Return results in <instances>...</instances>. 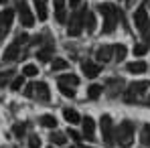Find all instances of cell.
Segmentation results:
<instances>
[{"label": "cell", "mask_w": 150, "mask_h": 148, "mask_svg": "<svg viewBox=\"0 0 150 148\" xmlns=\"http://www.w3.org/2000/svg\"><path fill=\"white\" fill-rule=\"evenodd\" d=\"M146 51H148V45L140 43V45H136V47H134V55H138V57H140V55H144Z\"/></svg>", "instance_id": "obj_33"}, {"label": "cell", "mask_w": 150, "mask_h": 148, "mask_svg": "<svg viewBox=\"0 0 150 148\" xmlns=\"http://www.w3.org/2000/svg\"><path fill=\"white\" fill-rule=\"evenodd\" d=\"M126 69H128L130 73H144V71H146V63H144V61H132V63L126 65Z\"/></svg>", "instance_id": "obj_16"}, {"label": "cell", "mask_w": 150, "mask_h": 148, "mask_svg": "<svg viewBox=\"0 0 150 148\" xmlns=\"http://www.w3.org/2000/svg\"><path fill=\"white\" fill-rule=\"evenodd\" d=\"M16 8H18L21 25L23 26H33L35 25V16H33V12H30V8H28V4H26L25 0H18V2H16Z\"/></svg>", "instance_id": "obj_7"}, {"label": "cell", "mask_w": 150, "mask_h": 148, "mask_svg": "<svg viewBox=\"0 0 150 148\" xmlns=\"http://www.w3.org/2000/svg\"><path fill=\"white\" fill-rule=\"evenodd\" d=\"M51 69L57 73V71H65V69H69V63L65 61V59H55L53 63H51Z\"/></svg>", "instance_id": "obj_21"}, {"label": "cell", "mask_w": 150, "mask_h": 148, "mask_svg": "<svg viewBox=\"0 0 150 148\" xmlns=\"http://www.w3.org/2000/svg\"><path fill=\"white\" fill-rule=\"evenodd\" d=\"M114 57L118 59V61H122L126 57V47L124 45H116V51H114Z\"/></svg>", "instance_id": "obj_29"}, {"label": "cell", "mask_w": 150, "mask_h": 148, "mask_svg": "<svg viewBox=\"0 0 150 148\" xmlns=\"http://www.w3.org/2000/svg\"><path fill=\"white\" fill-rule=\"evenodd\" d=\"M12 130H14L16 138H23V136H25V132H26V126H25V124H16V126H14Z\"/></svg>", "instance_id": "obj_31"}, {"label": "cell", "mask_w": 150, "mask_h": 148, "mask_svg": "<svg viewBox=\"0 0 150 148\" xmlns=\"http://www.w3.org/2000/svg\"><path fill=\"white\" fill-rule=\"evenodd\" d=\"M100 126H101V136H103L105 146H114V136H116V130H114V122H112V118H110L108 114H105V116H101Z\"/></svg>", "instance_id": "obj_4"}, {"label": "cell", "mask_w": 150, "mask_h": 148, "mask_svg": "<svg viewBox=\"0 0 150 148\" xmlns=\"http://www.w3.org/2000/svg\"><path fill=\"white\" fill-rule=\"evenodd\" d=\"M39 122L43 124L45 128H55V126H57V120H55V116H51V114H45V116H41V118H39Z\"/></svg>", "instance_id": "obj_23"}, {"label": "cell", "mask_w": 150, "mask_h": 148, "mask_svg": "<svg viewBox=\"0 0 150 148\" xmlns=\"http://www.w3.org/2000/svg\"><path fill=\"white\" fill-rule=\"evenodd\" d=\"M63 116H65V120L71 124V126H73V124H79V122H81V116H79L75 110H71V108H65V110H63Z\"/></svg>", "instance_id": "obj_15"}, {"label": "cell", "mask_w": 150, "mask_h": 148, "mask_svg": "<svg viewBox=\"0 0 150 148\" xmlns=\"http://www.w3.org/2000/svg\"><path fill=\"white\" fill-rule=\"evenodd\" d=\"M53 10H55V18L57 23H65L67 21V8H65V0H53Z\"/></svg>", "instance_id": "obj_12"}, {"label": "cell", "mask_w": 150, "mask_h": 148, "mask_svg": "<svg viewBox=\"0 0 150 148\" xmlns=\"http://www.w3.org/2000/svg\"><path fill=\"white\" fill-rule=\"evenodd\" d=\"M148 103H150V96H148Z\"/></svg>", "instance_id": "obj_37"}, {"label": "cell", "mask_w": 150, "mask_h": 148, "mask_svg": "<svg viewBox=\"0 0 150 148\" xmlns=\"http://www.w3.org/2000/svg\"><path fill=\"white\" fill-rule=\"evenodd\" d=\"M12 21H14V12H12L10 8H6V10L0 12V45H2L4 37L8 35V30H10V26H12Z\"/></svg>", "instance_id": "obj_6"}, {"label": "cell", "mask_w": 150, "mask_h": 148, "mask_svg": "<svg viewBox=\"0 0 150 148\" xmlns=\"http://www.w3.org/2000/svg\"><path fill=\"white\" fill-rule=\"evenodd\" d=\"M37 73H39L37 65H25V67H23V75H25V77H35Z\"/></svg>", "instance_id": "obj_27"}, {"label": "cell", "mask_w": 150, "mask_h": 148, "mask_svg": "<svg viewBox=\"0 0 150 148\" xmlns=\"http://www.w3.org/2000/svg\"><path fill=\"white\" fill-rule=\"evenodd\" d=\"M101 96V87L100 85H91V87H87V98L89 99H98Z\"/></svg>", "instance_id": "obj_26"}, {"label": "cell", "mask_w": 150, "mask_h": 148, "mask_svg": "<svg viewBox=\"0 0 150 148\" xmlns=\"http://www.w3.org/2000/svg\"><path fill=\"white\" fill-rule=\"evenodd\" d=\"M150 87V81H134V83H130L128 85V89H126L124 98L126 101H140V98L146 93V89Z\"/></svg>", "instance_id": "obj_3"}, {"label": "cell", "mask_w": 150, "mask_h": 148, "mask_svg": "<svg viewBox=\"0 0 150 148\" xmlns=\"http://www.w3.org/2000/svg\"><path fill=\"white\" fill-rule=\"evenodd\" d=\"M83 26H85L89 33H93V30H96V16H93L91 12H87V14H85V18H83Z\"/></svg>", "instance_id": "obj_22"}, {"label": "cell", "mask_w": 150, "mask_h": 148, "mask_svg": "<svg viewBox=\"0 0 150 148\" xmlns=\"http://www.w3.org/2000/svg\"><path fill=\"white\" fill-rule=\"evenodd\" d=\"M79 2H81V0H69V4H71V6H77Z\"/></svg>", "instance_id": "obj_35"}, {"label": "cell", "mask_w": 150, "mask_h": 148, "mask_svg": "<svg viewBox=\"0 0 150 148\" xmlns=\"http://www.w3.org/2000/svg\"><path fill=\"white\" fill-rule=\"evenodd\" d=\"M18 55H21V43H18V41H14L12 45H8L6 51H4V59H6V61H16Z\"/></svg>", "instance_id": "obj_13"}, {"label": "cell", "mask_w": 150, "mask_h": 148, "mask_svg": "<svg viewBox=\"0 0 150 148\" xmlns=\"http://www.w3.org/2000/svg\"><path fill=\"white\" fill-rule=\"evenodd\" d=\"M51 55H53V47L51 45H47V47H43V49L37 53V57H39V61H43V63H47L51 59Z\"/></svg>", "instance_id": "obj_20"}, {"label": "cell", "mask_w": 150, "mask_h": 148, "mask_svg": "<svg viewBox=\"0 0 150 148\" xmlns=\"http://www.w3.org/2000/svg\"><path fill=\"white\" fill-rule=\"evenodd\" d=\"M114 51H116V45H105V47H100V49H98L96 57H98L100 63H108V61H112Z\"/></svg>", "instance_id": "obj_10"}, {"label": "cell", "mask_w": 150, "mask_h": 148, "mask_svg": "<svg viewBox=\"0 0 150 148\" xmlns=\"http://www.w3.org/2000/svg\"><path fill=\"white\" fill-rule=\"evenodd\" d=\"M134 25H136V28L142 35H148L150 33V16H148V10L146 8H138L134 12Z\"/></svg>", "instance_id": "obj_5"}, {"label": "cell", "mask_w": 150, "mask_h": 148, "mask_svg": "<svg viewBox=\"0 0 150 148\" xmlns=\"http://www.w3.org/2000/svg\"><path fill=\"white\" fill-rule=\"evenodd\" d=\"M30 98H37L39 101H49L51 99V91H49V85L47 83H33V96Z\"/></svg>", "instance_id": "obj_9"}, {"label": "cell", "mask_w": 150, "mask_h": 148, "mask_svg": "<svg viewBox=\"0 0 150 148\" xmlns=\"http://www.w3.org/2000/svg\"><path fill=\"white\" fill-rule=\"evenodd\" d=\"M23 85H25V77H23V75H21V77H14V79H12V89H14V91H18V89H21Z\"/></svg>", "instance_id": "obj_30"}, {"label": "cell", "mask_w": 150, "mask_h": 148, "mask_svg": "<svg viewBox=\"0 0 150 148\" xmlns=\"http://www.w3.org/2000/svg\"><path fill=\"white\" fill-rule=\"evenodd\" d=\"M81 124H83V136H85L87 140H96V122H93L89 116H85V118L81 120Z\"/></svg>", "instance_id": "obj_11"}, {"label": "cell", "mask_w": 150, "mask_h": 148, "mask_svg": "<svg viewBox=\"0 0 150 148\" xmlns=\"http://www.w3.org/2000/svg\"><path fill=\"white\" fill-rule=\"evenodd\" d=\"M116 142L122 148H130L132 142H134V124L132 122H122L116 130Z\"/></svg>", "instance_id": "obj_2"}, {"label": "cell", "mask_w": 150, "mask_h": 148, "mask_svg": "<svg viewBox=\"0 0 150 148\" xmlns=\"http://www.w3.org/2000/svg\"><path fill=\"white\" fill-rule=\"evenodd\" d=\"M12 79H14V71H12V69H8V71H2V73H0V85L4 87V85H6V83H10Z\"/></svg>", "instance_id": "obj_24"}, {"label": "cell", "mask_w": 150, "mask_h": 148, "mask_svg": "<svg viewBox=\"0 0 150 148\" xmlns=\"http://www.w3.org/2000/svg\"><path fill=\"white\" fill-rule=\"evenodd\" d=\"M98 10H100V14L103 16V33H105V35H112V33L116 30L118 21L122 18L120 8H116L114 4H100Z\"/></svg>", "instance_id": "obj_1"}, {"label": "cell", "mask_w": 150, "mask_h": 148, "mask_svg": "<svg viewBox=\"0 0 150 148\" xmlns=\"http://www.w3.org/2000/svg\"><path fill=\"white\" fill-rule=\"evenodd\" d=\"M81 69H83V73L87 75V77H98V75L101 73V67L96 65V63H91V61H85V63L81 65Z\"/></svg>", "instance_id": "obj_14"}, {"label": "cell", "mask_w": 150, "mask_h": 148, "mask_svg": "<svg viewBox=\"0 0 150 148\" xmlns=\"http://www.w3.org/2000/svg\"><path fill=\"white\" fill-rule=\"evenodd\" d=\"M85 14H87V10H81V12H77V14L73 16L71 25L67 26V35H69V37H77V35H81V30H83V18H85Z\"/></svg>", "instance_id": "obj_8"}, {"label": "cell", "mask_w": 150, "mask_h": 148, "mask_svg": "<svg viewBox=\"0 0 150 148\" xmlns=\"http://www.w3.org/2000/svg\"><path fill=\"white\" fill-rule=\"evenodd\" d=\"M35 8H37L39 21H45L47 18V0H35Z\"/></svg>", "instance_id": "obj_17"}, {"label": "cell", "mask_w": 150, "mask_h": 148, "mask_svg": "<svg viewBox=\"0 0 150 148\" xmlns=\"http://www.w3.org/2000/svg\"><path fill=\"white\" fill-rule=\"evenodd\" d=\"M85 148H91V146H85Z\"/></svg>", "instance_id": "obj_38"}, {"label": "cell", "mask_w": 150, "mask_h": 148, "mask_svg": "<svg viewBox=\"0 0 150 148\" xmlns=\"http://www.w3.org/2000/svg\"><path fill=\"white\" fill-rule=\"evenodd\" d=\"M140 144L144 148H150V124L142 126V130H140Z\"/></svg>", "instance_id": "obj_18"}, {"label": "cell", "mask_w": 150, "mask_h": 148, "mask_svg": "<svg viewBox=\"0 0 150 148\" xmlns=\"http://www.w3.org/2000/svg\"><path fill=\"white\" fill-rule=\"evenodd\" d=\"M69 148H73V146H69Z\"/></svg>", "instance_id": "obj_39"}, {"label": "cell", "mask_w": 150, "mask_h": 148, "mask_svg": "<svg viewBox=\"0 0 150 148\" xmlns=\"http://www.w3.org/2000/svg\"><path fill=\"white\" fill-rule=\"evenodd\" d=\"M28 148H41V138L39 136H30L28 138Z\"/></svg>", "instance_id": "obj_32"}, {"label": "cell", "mask_w": 150, "mask_h": 148, "mask_svg": "<svg viewBox=\"0 0 150 148\" xmlns=\"http://www.w3.org/2000/svg\"><path fill=\"white\" fill-rule=\"evenodd\" d=\"M69 136H71L73 140H79V134H77V132H73V130H69Z\"/></svg>", "instance_id": "obj_34"}, {"label": "cell", "mask_w": 150, "mask_h": 148, "mask_svg": "<svg viewBox=\"0 0 150 148\" xmlns=\"http://www.w3.org/2000/svg\"><path fill=\"white\" fill-rule=\"evenodd\" d=\"M49 138H51V142H53V144H65V142H67V138H65V134H63V132H53Z\"/></svg>", "instance_id": "obj_25"}, {"label": "cell", "mask_w": 150, "mask_h": 148, "mask_svg": "<svg viewBox=\"0 0 150 148\" xmlns=\"http://www.w3.org/2000/svg\"><path fill=\"white\" fill-rule=\"evenodd\" d=\"M49 148H53V146H49Z\"/></svg>", "instance_id": "obj_40"}, {"label": "cell", "mask_w": 150, "mask_h": 148, "mask_svg": "<svg viewBox=\"0 0 150 148\" xmlns=\"http://www.w3.org/2000/svg\"><path fill=\"white\" fill-rule=\"evenodd\" d=\"M4 2H6V0H0V4H4Z\"/></svg>", "instance_id": "obj_36"}, {"label": "cell", "mask_w": 150, "mask_h": 148, "mask_svg": "<svg viewBox=\"0 0 150 148\" xmlns=\"http://www.w3.org/2000/svg\"><path fill=\"white\" fill-rule=\"evenodd\" d=\"M59 89H61V93H63L65 98H75V89H71V85H63V83H59Z\"/></svg>", "instance_id": "obj_28"}, {"label": "cell", "mask_w": 150, "mask_h": 148, "mask_svg": "<svg viewBox=\"0 0 150 148\" xmlns=\"http://www.w3.org/2000/svg\"><path fill=\"white\" fill-rule=\"evenodd\" d=\"M59 83L75 87V85L79 83V77H77V75H71V73H65V75H61V77H59Z\"/></svg>", "instance_id": "obj_19"}]
</instances>
